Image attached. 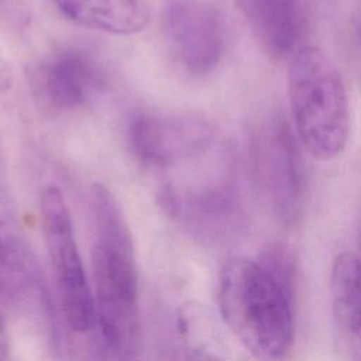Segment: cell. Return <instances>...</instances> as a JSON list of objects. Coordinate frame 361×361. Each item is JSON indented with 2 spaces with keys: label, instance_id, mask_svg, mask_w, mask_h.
Masks as SVG:
<instances>
[{
  "label": "cell",
  "instance_id": "cell-1",
  "mask_svg": "<svg viewBox=\"0 0 361 361\" xmlns=\"http://www.w3.org/2000/svg\"><path fill=\"white\" fill-rule=\"evenodd\" d=\"M94 327L100 361H138L141 320L131 230L113 192L90 188Z\"/></svg>",
  "mask_w": 361,
  "mask_h": 361
},
{
  "label": "cell",
  "instance_id": "cell-2",
  "mask_svg": "<svg viewBox=\"0 0 361 361\" xmlns=\"http://www.w3.org/2000/svg\"><path fill=\"white\" fill-rule=\"evenodd\" d=\"M295 290L257 259L231 258L219 276L224 323L257 361H285L295 338Z\"/></svg>",
  "mask_w": 361,
  "mask_h": 361
},
{
  "label": "cell",
  "instance_id": "cell-3",
  "mask_svg": "<svg viewBox=\"0 0 361 361\" xmlns=\"http://www.w3.org/2000/svg\"><path fill=\"white\" fill-rule=\"evenodd\" d=\"M288 90L296 133L320 161H334L345 149L350 107L344 80L331 59L314 45L290 56Z\"/></svg>",
  "mask_w": 361,
  "mask_h": 361
},
{
  "label": "cell",
  "instance_id": "cell-4",
  "mask_svg": "<svg viewBox=\"0 0 361 361\" xmlns=\"http://www.w3.org/2000/svg\"><path fill=\"white\" fill-rule=\"evenodd\" d=\"M39 216L63 319L73 331H89L94 327L93 288L85 272L68 204L55 185L42 189Z\"/></svg>",
  "mask_w": 361,
  "mask_h": 361
},
{
  "label": "cell",
  "instance_id": "cell-5",
  "mask_svg": "<svg viewBox=\"0 0 361 361\" xmlns=\"http://www.w3.org/2000/svg\"><path fill=\"white\" fill-rule=\"evenodd\" d=\"M214 127L188 111H142L128 126L134 155L152 166H171L203 154L214 140Z\"/></svg>",
  "mask_w": 361,
  "mask_h": 361
},
{
  "label": "cell",
  "instance_id": "cell-6",
  "mask_svg": "<svg viewBox=\"0 0 361 361\" xmlns=\"http://www.w3.org/2000/svg\"><path fill=\"white\" fill-rule=\"evenodd\" d=\"M255 176L274 213L292 223L303 202V176L292 134L281 117L265 121L252 138Z\"/></svg>",
  "mask_w": 361,
  "mask_h": 361
},
{
  "label": "cell",
  "instance_id": "cell-7",
  "mask_svg": "<svg viewBox=\"0 0 361 361\" xmlns=\"http://www.w3.org/2000/svg\"><path fill=\"white\" fill-rule=\"evenodd\" d=\"M164 32L175 59L192 75H207L223 59L224 23L204 0H171L164 13Z\"/></svg>",
  "mask_w": 361,
  "mask_h": 361
},
{
  "label": "cell",
  "instance_id": "cell-8",
  "mask_svg": "<svg viewBox=\"0 0 361 361\" xmlns=\"http://www.w3.org/2000/svg\"><path fill=\"white\" fill-rule=\"evenodd\" d=\"M162 200L168 209L180 212L196 230L210 238L235 237L247 226L244 207L228 185H210L185 197L168 188Z\"/></svg>",
  "mask_w": 361,
  "mask_h": 361
},
{
  "label": "cell",
  "instance_id": "cell-9",
  "mask_svg": "<svg viewBox=\"0 0 361 361\" xmlns=\"http://www.w3.org/2000/svg\"><path fill=\"white\" fill-rule=\"evenodd\" d=\"M104 78L92 56L79 49L54 55L42 71V90L56 109L72 110L87 104L103 89Z\"/></svg>",
  "mask_w": 361,
  "mask_h": 361
},
{
  "label": "cell",
  "instance_id": "cell-10",
  "mask_svg": "<svg viewBox=\"0 0 361 361\" xmlns=\"http://www.w3.org/2000/svg\"><path fill=\"white\" fill-rule=\"evenodd\" d=\"M254 37L272 58L292 56L299 48L302 10L299 0H237Z\"/></svg>",
  "mask_w": 361,
  "mask_h": 361
},
{
  "label": "cell",
  "instance_id": "cell-11",
  "mask_svg": "<svg viewBox=\"0 0 361 361\" xmlns=\"http://www.w3.org/2000/svg\"><path fill=\"white\" fill-rule=\"evenodd\" d=\"M331 306L345 361H361V261L344 252L334 259Z\"/></svg>",
  "mask_w": 361,
  "mask_h": 361
},
{
  "label": "cell",
  "instance_id": "cell-12",
  "mask_svg": "<svg viewBox=\"0 0 361 361\" xmlns=\"http://www.w3.org/2000/svg\"><path fill=\"white\" fill-rule=\"evenodd\" d=\"M68 21L114 35L142 31L151 17L149 0H49Z\"/></svg>",
  "mask_w": 361,
  "mask_h": 361
},
{
  "label": "cell",
  "instance_id": "cell-13",
  "mask_svg": "<svg viewBox=\"0 0 361 361\" xmlns=\"http://www.w3.org/2000/svg\"><path fill=\"white\" fill-rule=\"evenodd\" d=\"M180 344L175 354L173 361H221L214 348L204 341L195 329L193 313L185 310L179 316Z\"/></svg>",
  "mask_w": 361,
  "mask_h": 361
},
{
  "label": "cell",
  "instance_id": "cell-14",
  "mask_svg": "<svg viewBox=\"0 0 361 361\" xmlns=\"http://www.w3.org/2000/svg\"><path fill=\"white\" fill-rule=\"evenodd\" d=\"M0 361H13V353L10 345V337L7 334V326L0 307Z\"/></svg>",
  "mask_w": 361,
  "mask_h": 361
},
{
  "label": "cell",
  "instance_id": "cell-15",
  "mask_svg": "<svg viewBox=\"0 0 361 361\" xmlns=\"http://www.w3.org/2000/svg\"><path fill=\"white\" fill-rule=\"evenodd\" d=\"M13 83V69L0 49V93H6Z\"/></svg>",
  "mask_w": 361,
  "mask_h": 361
},
{
  "label": "cell",
  "instance_id": "cell-16",
  "mask_svg": "<svg viewBox=\"0 0 361 361\" xmlns=\"http://www.w3.org/2000/svg\"><path fill=\"white\" fill-rule=\"evenodd\" d=\"M357 257H358V259H360V261H361V244H360V254H358V255H357Z\"/></svg>",
  "mask_w": 361,
  "mask_h": 361
}]
</instances>
